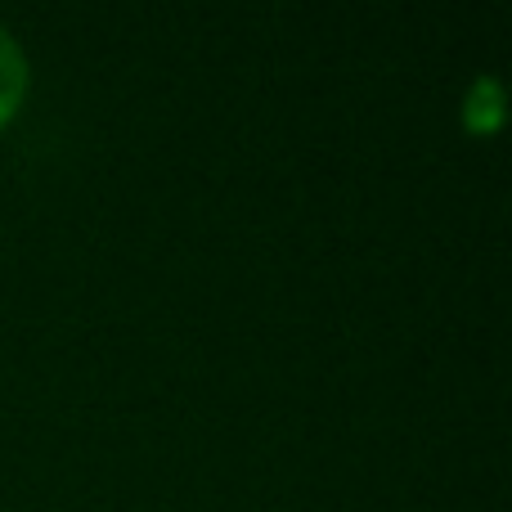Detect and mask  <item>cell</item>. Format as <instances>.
Segmentation results:
<instances>
[{"label": "cell", "instance_id": "1", "mask_svg": "<svg viewBox=\"0 0 512 512\" xmlns=\"http://www.w3.org/2000/svg\"><path fill=\"white\" fill-rule=\"evenodd\" d=\"M463 131L477 135V140H486V135H495L499 126H504L508 117V95H504V81L499 77H477L468 86V95H463Z\"/></svg>", "mask_w": 512, "mask_h": 512}, {"label": "cell", "instance_id": "2", "mask_svg": "<svg viewBox=\"0 0 512 512\" xmlns=\"http://www.w3.org/2000/svg\"><path fill=\"white\" fill-rule=\"evenodd\" d=\"M27 86H32V68H27V54L18 50V41L0 27V131L18 117L27 99Z\"/></svg>", "mask_w": 512, "mask_h": 512}]
</instances>
